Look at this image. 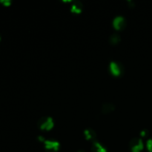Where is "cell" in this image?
I'll list each match as a JSON object with an SVG mask.
<instances>
[{
  "mask_svg": "<svg viewBox=\"0 0 152 152\" xmlns=\"http://www.w3.org/2000/svg\"><path fill=\"white\" fill-rule=\"evenodd\" d=\"M38 126L42 130H50L53 126V119L50 117H43L38 121Z\"/></svg>",
  "mask_w": 152,
  "mask_h": 152,
  "instance_id": "6da1fadb",
  "label": "cell"
},
{
  "mask_svg": "<svg viewBox=\"0 0 152 152\" xmlns=\"http://www.w3.org/2000/svg\"><path fill=\"white\" fill-rule=\"evenodd\" d=\"M130 148L132 152H140L143 149V142L139 137H134L131 140Z\"/></svg>",
  "mask_w": 152,
  "mask_h": 152,
  "instance_id": "7a4b0ae2",
  "label": "cell"
},
{
  "mask_svg": "<svg viewBox=\"0 0 152 152\" xmlns=\"http://www.w3.org/2000/svg\"><path fill=\"white\" fill-rule=\"evenodd\" d=\"M110 71L114 76L118 77L123 74V66L119 62H111L110 63Z\"/></svg>",
  "mask_w": 152,
  "mask_h": 152,
  "instance_id": "3957f363",
  "label": "cell"
},
{
  "mask_svg": "<svg viewBox=\"0 0 152 152\" xmlns=\"http://www.w3.org/2000/svg\"><path fill=\"white\" fill-rule=\"evenodd\" d=\"M45 148L48 152H56L59 150V142L52 140H45Z\"/></svg>",
  "mask_w": 152,
  "mask_h": 152,
  "instance_id": "277c9868",
  "label": "cell"
},
{
  "mask_svg": "<svg viewBox=\"0 0 152 152\" xmlns=\"http://www.w3.org/2000/svg\"><path fill=\"white\" fill-rule=\"evenodd\" d=\"M113 25L117 30H123L126 25V21L124 17L118 16L113 20Z\"/></svg>",
  "mask_w": 152,
  "mask_h": 152,
  "instance_id": "5b68a950",
  "label": "cell"
},
{
  "mask_svg": "<svg viewBox=\"0 0 152 152\" xmlns=\"http://www.w3.org/2000/svg\"><path fill=\"white\" fill-rule=\"evenodd\" d=\"M83 10V4L80 1H75L73 2L71 6V12L75 13H79Z\"/></svg>",
  "mask_w": 152,
  "mask_h": 152,
  "instance_id": "8992f818",
  "label": "cell"
},
{
  "mask_svg": "<svg viewBox=\"0 0 152 152\" xmlns=\"http://www.w3.org/2000/svg\"><path fill=\"white\" fill-rule=\"evenodd\" d=\"M91 151L92 152H107L105 147H104L102 144H100L98 142H96V141H94V142H93V144H92Z\"/></svg>",
  "mask_w": 152,
  "mask_h": 152,
  "instance_id": "52a82bcc",
  "label": "cell"
},
{
  "mask_svg": "<svg viewBox=\"0 0 152 152\" xmlns=\"http://www.w3.org/2000/svg\"><path fill=\"white\" fill-rule=\"evenodd\" d=\"M115 108L114 105L110 102H106V103L103 104L102 106V111L104 114H109L111 111H113Z\"/></svg>",
  "mask_w": 152,
  "mask_h": 152,
  "instance_id": "ba28073f",
  "label": "cell"
},
{
  "mask_svg": "<svg viewBox=\"0 0 152 152\" xmlns=\"http://www.w3.org/2000/svg\"><path fill=\"white\" fill-rule=\"evenodd\" d=\"M84 135L86 137V138L89 140H94L96 138V132L91 129H87L85 130L84 132Z\"/></svg>",
  "mask_w": 152,
  "mask_h": 152,
  "instance_id": "9c48e42d",
  "label": "cell"
},
{
  "mask_svg": "<svg viewBox=\"0 0 152 152\" xmlns=\"http://www.w3.org/2000/svg\"><path fill=\"white\" fill-rule=\"evenodd\" d=\"M109 41L111 43L112 45H116L120 41V37L119 34H114L110 37L109 38Z\"/></svg>",
  "mask_w": 152,
  "mask_h": 152,
  "instance_id": "30bf717a",
  "label": "cell"
},
{
  "mask_svg": "<svg viewBox=\"0 0 152 152\" xmlns=\"http://www.w3.org/2000/svg\"><path fill=\"white\" fill-rule=\"evenodd\" d=\"M146 146H147V148H148V151L152 152V139H149L148 141H147Z\"/></svg>",
  "mask_w": 152,
  "mask_h": 152,
  "instance_id": "8fae6325",
  "label": "cell"
},
{
  "mask_svg": "<svg viewBox=\"0 0 152 152\" xmlns=\"http://www.w3.org/2000/svg\"><path fill=\"white\" fill-rule=\"evenodd\" d=\"M0 2L2 3V4L5 6H8L11 4L10 0H0Z\"/></svg>",
  "mask_w": 152,
  "mask_h": 152,
  "instance_id": "7c38bea8",
  "label": "cell"
},
{
  "mask_svg": "<svg viewBox=\"0 0 152 152\" xmlns=\"http://www.w3.org/2000/svg\"><path fill=\"white\" fill-rule=\"evenodd\" d=\"M148 132L147 130H142V132H140V135H141V137H146L147 135H148Z\"/></svg>",
  "mask_w": 152,
  "mask_h": 152,
  "instance_id": "4fadbf2b",
  "label": "cell"
},
{
  "mask_svg": "<svg viewBox=\"0 0 152 152\" xmlns=\"http://www.w3.org/2000/svg\"><path fill=\"white\" fill-rule=\"evenodd\" d=\"M78 152H86V151H83V150H80V151H79Z\"/></svg>",
  "mask_w": 152,
  "mask_h": 152,
  "instance_id": "5bb4252c",
  "label": "cell"
},
{
  "mask_svg": "<svg viewBox=\"0 0 152 152\" xmlns=\"http://www.w3.org/2000/svg\"><path fill=\"white\" fill-rule=\"evenodd\" d=\"M0 39H1V37H0Z\"/></svg>",
  "mask_w": 152,
  "mask_h": 152,
  "instance_id": "9a60e30c",
  "label": "cell"
}]
</instances>
